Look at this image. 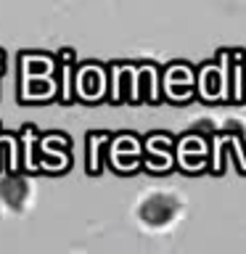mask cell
<instances>
[{
    "label": "cell",
    "instance_id": "cell-1",
    "mask_svg": "<svg viewBox=\"0 0 246 254\" xmlns=\"http://www.w3.org/2000/svg\"><path fill=\"white\" fill-rule=\"evenodd\" d=\"M180 212V204L178 198L170 196V193H151L140 201L138 206V220L143 222L146 228H164L178 217Z\"/></svg>",
    "mask_w": 246,
    "mask_h": 254
},
{
    "label": "cell",
    "instance_id": "cell-2",
    "mask_svg": "<svg viewBox=\"0 0 246 254\" xmlns=\"http://www.w3.org/2000/svg\"><path fill=\"white\" fill-rule=\"evenodd\" d=\"M29 198V183L16 172H8L5 178H0V201H3L11 212L24 209Z\"/></svg>",
    "mask_w": 246,
    "mask_h": 254
}]
</instances>
